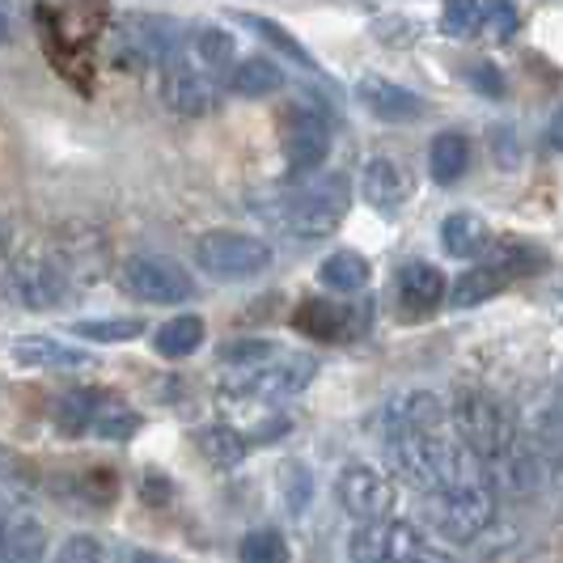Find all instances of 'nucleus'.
<instances>
[{"label": "nucleus", "instance_id": "1", "mask_svg": "<svg viewBox=\"0 0 563 563\" xmlns=\"http://www.w3.org/2000/svg\"><path fill=\"white\" fill-rule=\"evenodd\" d=\"M450 420L457 428V437L483 457V466L492 471V479L508 483L512 492H530L538 479L534 450L526 445L521 428L512 420L500 398L479 395V390H462L453 398Z\"/></svg>", "mask_w": 563, "mask_h": 563}, {"label": "nucleus", "instance_id": "2", "mask_svg": "<svg viewBox=\"0 0 563 563\" xmlns=\"http://www.w3.org/2000/svg\"><path fill=\"white\" fill-rule=\"evenodd\" d=\"M347 217V178L343 174H327L318 183H306L301 191L280 199L276 221H280L297 242H322L331 238Z\"/></svg>", "mask_w": 563, "mask_h": 563}, {"label": "nucleus", "instance_id": "3", "mask_svg": "<svg viewBox=\"0 0 563 563\" xmlns=\"http://www.w3.org/2000/svg\"><path fill=\"white\" fill-rule=\"evenodd\" d=\"M423 512L432 530L450 542H475V538L496 521V492L492 483H471V487H445L423 496Z\"/></svg>", "mask_w": 563, "mask_h": 563}, {"label": "nucleus", "instance_id": "4", "mask_svg": "<svg viewBox=\"0 0 563 563\" xmlns=\"http://www.w3.org/2000/svg\"><path fill=\"white\" fill-rule=\"evenodd\" d=\"M196 263L203 276L221 284L254 280L272 267V246L254 233H233V229H212L196 242Z\"/></svg>", "mask_w": 563, "mask_h": 563}, {"label": "nucleus", "instance_id": "5", "mask_svg": "<svg viewBox=\"0 0 563 563\" xmlns=\"http://www.w3.org/2000/svg\"><path fill=\"white\" fill-rule=\"evenodd\" d=\"M123 284L128 292H136L144 306H178L196 297V280L187 276V267H178L166 254H136L123 263Z\"/></svg>", "mask_w": 563, "mask_h": 563}, {"label": "nucleus", "instance_id": "6", "mask_svg": "<svg viewBox=\"0 0 563 563\" xmlns=\"http://www.w3.org/2000/svg\"><path fill=\"white\" fill-rule=\"evenodd\" d=\"M339 505L343 512L356 521V526H373V521H386L390 508H395V483L386 479L377 466L368 462H352L335 483Z\"/></svg>", "mask_w": 563, "mask_h": 563}, {"label": "nucleus", "instance_id": "7", "mask_svg": "<svg viewBox=\"0 0 563 563\" xmlns=\"http://www.w3.org/2000/svg\"><path fill=\"white\" fill-rule=\"evenodd\" d=\"M313 373H318V361L306 356V352H292V356H276L272 365H263V368H242V373H238V390L276 402V398L301 395L313 382Z\"/></svg>", "mask_w": 563, "mask_h": 563}, {"label": "nucleus", "instance_id": "8", "mask_svg": "<svg viewBox=\"0 0 563 563\" xmlns=\"http://www.w3.org/2000/svg\"><path fill=\"white\" fill-rule=\"evenodd\" d=\"M280 144H284V157L292 174H310L327 162L331 153V128L310 111V107H288L280 119Z\"/></svg>", "mask_w": 563, "mask_h": 563}, {"label": "nucleus", "instance_id": "9", "mask_svg": "<svg viewBox=\"0 0 563 563\" xmlns=\"http://www.w3.org/2000/svg\"><path fill=\"white\" fill-rule=\"evenodd\" d=\"M9 292H13V301L26 306V310H52V306H59V301L73 292V276H68L59 263L26 258V263H13V272H9Z\"/></svg>", "mask_w": 563, "mask_h": 563}, {"label": "nucleus", "instance_id": "10", "mask_svg": "<svg viewBox=\"0 0 563 563\" xmlns=\"http://www.w3.org/2000/svg\"><path fill=\"white\" fill-rule=\"evenodd\" d=\"M9 365L38 368V373H68V368H93V356L85 347L59 343L52 335H18L9 343Z\"/></svg>", "mask_w": 563, "mask_h": 563}, {"label": "nucleus", "instance_id": "11", "mask_svg": "<svg viewBox=\"0 0 563 563\" xmlns=\"http://www.w3.org/2000/svg\"><path fill=\"white\" fill-rule=\"evenodd\" d=\"M217 93H221V81H212L208 73H199L196 64L178 56L166 68V107L187 119H199L217 107Z\"/></svg>", "mask_w": 563, "mask_h": 563}, {"label": "nucleus", "instance_id": "12", "mask_svg": "<svg viewBox=\"0 0 563 563\" xmlns=\"http://www.w3.org/2000/svg\"><path fill=\"white\" fill-rule=\"evenodd\" d=\"M411 196V178L395 157H368L361 169V199L382 217H398V208Z\"/></svg>", "mask_w": 563, "mask_h": 563}, {"label": "nucleus", "instance_id": "13", "mask_svg": "<svg viewBox=\"0 0 563 563\" xmlns=\"http://www.w3.org/2000/svg\"><path fill=\"white\" fill-rule=\"evenodd\" d=\"M445 272L423 263V258H411L398 267V301H402V318H423V313L441 310L445 301Z\"/></svg>", "mask_w": 563, "mask_h": 563}, {"label": "nucleus", "instance_id": "14", "mask_svg": "<svg viewBox=\"0 0 563 563\" xmlns=\"http://www.w3.org/2000/svg\"><path fill=\"white\" fill-rule=\"evenodd\" d=\"M183 59L196 64L199 73H208L212 81H229L238 59H233V34L221 26H196L187 30V43H183Z\"/></svg>", "mask_w": 563, "mask_h": 563}, {"label": "nucleus", "instance_id": "15", "mask_svg": "<svg viewBox=\"0 0 563 563\" xmlns=\"http://www.w3.org/2000/svg\"><path fill=\"white\" fill-rule=\"evenodd\" d=\"M356 98L365 102L368 114L386 119V123H411V119H423V98L402 89V85L386 81V77H361L356 85Z\"/></svg>", "mask_w": 563, "mask_h": 563}, {"label": "nucleus", "instance_id": "16", "mask_svg": "<svg viewBox=\"0 0 563 563\" xmlns=\"http://www.w3.org/2000/svg\"><path fill=\"white\" fill-rule=\"evenodd\" d=\"M382 428L386 432H441L445 428V407H441L437 395L416 390V395H402L386 407Z\"/></svg>", "mask_w": 563, "mask_h": 563}, {"label": "nucleus", "instance_id": "17", "mask_svg": "<svg viewBox=\"0 0 563 563\" xmlns=\"http://www.w3.org/2000/svg\"><path fill=\"white\" fill-rule=\"evenodd\" d=\"M47 555V526L30 512H9L4 517V542H0V560L4 563H43Z\"/></svg>", "mask_w": 563, "mask_h": 563}, {"label": "nucleus", "instance_id": "18", "mask_svg": "<svg viewBox=\"0 0 563 563\" xmlns=\"http://www.w3.org/2000/svg\"><path fill=\"white\" fill-rule=\"evenodd\" d=\"M107 407H111V395H102V390H73V395L59 398L52 416H56V428L64 437H85L98 428Z\"/></svg>", "mask_w": 563, "mask_h": 563}, {"label": "nucleus", "instance_id": "19", "mask_svg": "<svg viewBox=\"0 0 563 563\" xmlns=\"http://www.w3.org/2000/svg\"><path fill=\"white\" fill-rule=\"evenodd\" d=\"M208 335V327H203V318L199 313H178V318H169L157 327V335H153V347L166 356V361H183V356H191L199 343Z\"/></svg>", "mask_w": 563, "mask_h": 563}, {"label": "nucleus", "instance_id": "20", "mask_svg": "<svg viewBox=\"0 0 563 563\" xmlns=\"http://www.w3.org/2000/svg\"><path fill=\"white\" fill-rule=\"evenodd\" d=\"M471 166V141L462 136V132H441L432 148H428V169H432V178L441 183V187H450L457 183L462 174Z\"/></svg>", "mask_w": 563, "mask_h": 563}, {"label": "nucleus", "instance_id": "21", "mask_svg": "<svg viewBox=\"0 0 563 563\" xmlns=\"http://www.w3.org/2000/svg\"><path fill=\"white\" fill-rule=\"evenodd\" d=\"M280 85H284V68L267 56L242 59V64L233 68V77H229V89H233L238 98H267V93H276Z\"/></svg>", "mask_w": 563, "mask_h": 563}, {"label": "nucleus", "instance_id": "22", "mask_svg": "<svg viewBox=\"0 0 563 563\" xmlns=\"http://www.w3.org/2000/svg\"><path fill=\"white\" fill-rule=\"evenodd\" d=\"M441 246L453 258H475L487 246V221L475 212H453L441 221Z\"/></svg>", "mask_w": 563, "mask_h": 563}, {"label": "nucleus", "instance_id": "23", "mask_svg": "<svg viewBox=\"0 0 563 563\" xmlns=\"http://www.w3.org/2000/svg\"><path fill=\"white\" fill-rule=\"evenodd\" d=\"M318 280L331 292H361L368 284V258L361 251H331L318 267Z\"/></svg>", "mask_w": 563, "mask_h": 563}, {"label": "nucleus", "instance_id": "24", "mask_svg": "<svg viewBox=\"0 0 563 563\" xmlns=\"http://www.w3.org/2000/svg\"><path fill=\"white\" fill-rule=\"evenodd\" d=\"M390 563H453L432 538L407 526V521H395L390 526Z\"/></svg>", "mask_w": 563, "mask_h": 563}, {"label": "nucleus", "instance_id": "25", "mask_svg": "<svg viewBox=\"0 0 563 563\" xmlns=\"http://www.w3.org/2000/svg\"><path fill=\"white\" fill-rule=\"evenodd\" d=\"M196 445H199V453H203L212 466H221V471L238 466V462L246 457V450H251V441H246L238 428H225V423H217V428H199Z\"/></svg>", "mask_w": 563, "mask_h": 563}, {"label": "nucleus", "instance_id": "26", "mask_svg": "<svg viewBox=\"0 0 563 563\" xmlns=\"http://www.w3.org/2000/svg\"><path fill=\"white\" fill-rule=\"evenodd\" d=\"M233 22H238V26H246V30H254L263 43H272V47H276V52H284L288 59H297L301 68L318 73V59H313L310 52H306V47H301V43H297V38H292V34L280 26V22H272V18H258V13H233Z\"/></svg>", "mask_w": 563, "mask_h": 563}, {"label": "nucleus", "instance_id": "27", "mask_svg": "<svg viewBox=\"0 0 563 563\" xmlns=\"http://www.w3.org/2000/svg\"><path fill=\"white\" fill-rule=\"evenodd\" d=\"M508 284V276L496 267V263H483V267H471L462 280L453 284V306L471 310V306H483L487 297H496L500 288Z\"/></svg>", "mask_w": 563, "mask_h": 563}, {"label": "nucleus", "instance_id": "28", "mask_svg": "<svg viewBox=\"0 0 563 563\" xmlns=\"http://www.w3.org/2000/svg\"><path fill=\"white\" fill-rule=\"evenodd\" d=\"M347 560L352 563H390V526L373 521V526H356L347 538Z\"/></svg>", "mask_w": 563, "mask_h": 563}, {"label": "nucleus", "instance_id": "29", "mask_svg": "<svg viewBox=\"0 0 563 563\" xmlns=\"http://www.w3.org/2000/svg\"><path fill=\"white\" fill-rule=\"evenodd\" d=\"M144 331L141 318H85L73 327V335L89 339V343H128Z\"/></svg>", "mask_w": 563, "mask_h": 563}, {"label": "nucleus", "instance_id": "30", "mask_svg": "<svg viewBox=\"0 0 563 563\" xmlns=\"http://www.w3.org/2000/svg\"><path fill=\"white\" fill-rule=\"evenodd\" d=\"M280 496L292 517H301L313 500V471L306 462H284L280 466Z\"/></svg>", "mask_w": 563, "mask_h": 563}, {"label": "nucleus", "instance_id": "31", "mask_svg": "<svg viewBox=\"0 0 563 563\" xmlns=\"http://www.w3.org/2000/svg\"><path fill=\"white\" fill-rule=\"evenodd\" d=\"M475 30H483V0H445L441 4V34L471 38Z\"/></svg>", "mask_w": 563, "mask_h": 563}, {"label": "nucleus", "instance_id": "32", "mask_svg": "<svg viewBox=\"0 0 563 563\" xmlns=\"http://www.w3.org/2000/svg\"><path fill=\"white\" fill-rule=\"evenodd\" d=\"M242 563H288V542L280 538V530H251L238 547Z\"/></svg>", "mask_w": 563, "mask_h": 563}, {"label": "nucleus", "instance_id": "33", "mask_svg": "<svg viewBox=\"0 0 563 563\" xmlns=\"http://www.w3.org/2000/svg\"><path fill=\"white\" fill-rule=\"evenodd\" d=\"M280 352L272 347V343H263V339H238V343H229L225 352H221V365L233 368V373H242V368H263L272 365Z\"/></svg>", "mask_w": 563, "mask_h": 563}, {"label": "nucleus", "instance_id": "34", "mask_svg": "<svg viewBox=\"0 0 563 563\" xmlns=\"http://www.w3.org/2000/svg\"><path fill=\"white\" fill-rule=\"evenodd\" d=\"M136 428H141V416L136 411H128L123 402H114L102 411V420L93 428V437H102V441H128V437H136Z\"/></svg>", "mask_w": 563, "mask_h": 563}, {"label": "nucleus", "instance_id": "35", "mask_svg": "<svg viewBox=\"0 0 563 563\" xmlns=\"http://www.w3.org/2000/svg\"><path fill=\"white\" fill-rule=\"evenodd\" d=\"M517 26H521V18H517L512 0H483V30H492L500 43H508Z\"/></svg>", "mask_w": 563, "mask_h": 563}, {"label": "nucleus", "instance_id": "36", "mask_svg": "<svg viewBox=\"0 0 563 563\" xmlns=\"http://www.w3.org/2000/svg\"><path fill=\"white\" fill-rule=\"evenodd\" d=\"M56 563H102V542L93 534H73L59 547Z\"/></svg>", "mask_w": 563, "mask_h": 563}, {"label": "nucleus", "instance_id": "37", "mask_svg": "<svg viewBox=\"0 0 563 563\" xmlns=\"http://www.w3.org/2000/svg\"><path fill=\"white\" fill-rule=\"evenodd\" d=\"M471 85H479L487 98H500V89H505V85H500V77H496V68H492L487 59H479V64L471 68Z\"/></svg>", "mask_w": 563, "mask_h": 563}, {"label": "nucleus", "instance_id": "38", "mask_svg": "<svg viewBox=\"0 0 563 563\" xmlns=\"http://www.w3.org/2000/svg\"><path fill=\"white\" fill-rule=\"evenodd\" d=\"M114 563H169L166 555H157V551H144V547H128V551H119V560Z\"/></svg>", "mask_w": 563, "mask_h": 563}, {"label": "nucleus", "instance_id": "39", "mask_svg": "<svg viewBox=\"0 0 563 563\" xmlns=\"http://www.w3.org/2000/svg\"><path fill=\"white\" fill-rule=\"evenodd\" d=\"M547 136H551V144H555V148H560V153H563V111L555 114V119H551V128H547Z\"/></svg>", "mask_w": 563, "mask_h": 563}]
</instances>
